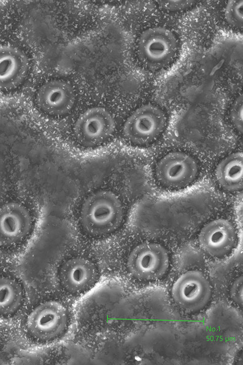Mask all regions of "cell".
Wrapping results in <instances>:
<instances>
[{
  "label": "cell",
  "mask_w": 243,
  "mask_h": 365,
  "mask_svg": "<svg viewBox=\"0 0 243 365\" xmlns=\"http://www.w3.org/2000/svg\"><path fill=\"white\" fill-rule=\"evenodd\" d=\"M124 207L113 192L103 190L89 196L81 207L80 220L89 235L99 237L115 232L122 225Z\"/></svg>",
  "instance_id": "1"
},
{
  "label": "cell",
  "mask_w": 243,
  "mask_h": 365,
  "mask_svg": "<svg viewBox=\"0 0 243 365\" xmlns=\"http://www.w3.org/2000/svg\"><path fill=\"white\" fill-rule=\"evenodd\" d=\"M178 50L177 39L173 31L161 26L145 30L137 45V56L147 68L154 71L169 66L175 59Z\"/></svg>",
  "instance_id": "2"
},
{
  "label": "cell",
  "mask_w": 243,
  "mask_h": 365,
  "mask_svg": "<svg viewBox=\"0 0 243 365\" xmlns=\"http://www.w3.org/2000/svg\"><path fill=\"white\" fill-rule=\"evenodd\" d=\"M69 322L66 307L56 300L37 305L27 317L25 327L28 334L40 341L53 340L63 334Z\"/></svg>",
  "instance_id": "3"
},
{
  "label": "cell",
  "mask_w": 243,
  "mask_h": 365,
  "mask_svg": "<svg viewBox=\"0 0 243 365\" xmlns=\"http://www.w3.org/2000/svg\"><path fill=\"white\" fill-rule=\"evenodd\" d=\"M167 117L160 108L152 104L141 106L126 120L123 128L124 138L139 146L155 141L164 131Z\"/></svg>",
  "instance_id": "4"
},
{
  "label": "cell",
  "mask_w": 243,
  "mask_h": 365,
  "mask_svg": "<svg viewBox=\"0 0 243 365\" xmlns=\"http://www.w3.org/2000/svg\"><path fill=\"white\" fill-rule=\"evenodd\" d=\"M170 265L169 253L160 244L144 242L136 246L129 253L127 268L134 278L150 281L161 279Z\"/></svg>",
  "instance_id": "5"
},
{
  "label": "cell",
  "mask_w": 243,
  "mask_h": 365,
  "mask_svg": "<svg viewBox=\"0 0 243 365\" xmlns=\"http://www.w3.org/2000/svg\"><path fill=\"white\" fill-rule=\"evenodd\" d=\"M174 304L189 313L199 312L209 304L212 288L205 275L198 270L187 271L175 280L171 291Z\"/></svg>",
  "instance_id": "6"
},
{
  "label": "cell",
  "mask_w": 243,
  "mask_h": 365,
  "mask_svg": "<svg viewBox=\"0 0 243 365\" xmlns=\"http://www.w3.org/2000/svg\"><path fill=\"white\" fill-rule=\"evenodd\" d=\"M115 128V121L111 114L103 107L95 106L78 117L73 125V134L80 145L91 148L109 139Z\"/></svg>",
  "instance_id": "7"
},
{
  "label": "cell",
  "mask_w": 243,
  "mask_h": 365,
  "mask_svg": "<svg viewBox=\"0 0 243 365\" xmlns=\"http://www.w3.org/2000/svg\"><path fill=\"white\" fill-rule=\"evenodd\" d=\"M198 173L196 161L190 155L180 151L171 152L156 164L155 176L162 186L179 189L192 183Z\"/></svg>",
  "instance_id": "8"
},
{
  "label": "cell",
  "mask_w": 243,
  "mask_h": 365,
  "mask_svg": "<svg viewBox=\"0 0 243 365\" xmlns=\"http://www.w3.org/2000/svg\"><path fill=\"white\" fill-rule=\"evenodd\" d=\"M32 218L22 204L10 202L0 206V246L9 247L23 241L29 234Z\"/></svg>",
  "instance_id": "9"
},
{
  "label": "cell",
  "mask_w": 243,
  "mask_h": 365,
  "mask_svg": "<svg viewBox=\"0 0 243 365\" xmlns=\"http://www.w3.org/2000/svg\"><path fill=\"white\" fill-rule=\"evenodd\" d=\"M237 234L233 225L227 220L217 218L205 225L198 237L199 246L212 257L228 254L235 246Z\"/></svg>",
  "instance_id": "10"
},
{
  "label": "cell",
  "mask_w": 243,
  "mask_h": 365,
  "mask_svg": "<svg viewBox=\"0 0 243 365\" xmlns=\"http://www.w3.org/2000/svg\"><path fill=\"white\" fill-rule=\"evenodd\" d=\"M75 93L68 82L53 80L44 83L37 90L35 102L44 113L54 116L68 114L74 106Z\"/></svg>",
  "instance_id": "11"
},
{
  "label": "cell",
  "mask_w": 243,
  "mask_h": 365,
  "mask_svg": "<svg viewBox=\"0 0 243 365\" xmlns=\"http://www.w3.org/2000/svg\"><path fill=\"white\" fill-rule=\"evenodd\" d=\"M98 271L95 264L86 258L76 257L65 261L61 266L59 280L68 293L77 295L86 291L95 283Z\"/></svg>",
  "instance_id": "12"
},
{
  "label": "cell",
  "mask_w": 243,
  "mask_h": 365,
  "mask_svg": "<svg viewBox=\"0 0 243 365\" xmlns=\"http://www.w3.org/2000/svg\"><path fill=\"white\" fill-rule=\"evenodd\" d=\"M29 69L26 55L10 45H0V91L14 89L26 78Z\"/></svg>",
  "instance_id": "13"
},
{
  "label": "cell",
  "mask_w": 243,
  "mask_h": 365,
  "mask_svg": "<svg viewBox=\"0 0 243 365\" xmlns=\"http://www.w3.org/2000/svg\"><path fill=\"white\" fill-rule=\"evenodd\" d=\"M242 154L236 152L224 158L217 164L215 177L219 186L228 192H235L242 188Z\"/></svg>",
  "instance_id": "14"
},
{
  "label": "cell",
  "mask_w": 243,
  "mask_h": 365,
  "mask_svg": "<svg viewBox=\"0 0 243 365\" xmlns=\"http://www.w3.org/2000/svg\"><path fill=\"white\" fill-rule=\"evenodd\" d=\"M23 299V289L19 283L11 277L0 276V316L15 313Z\"/></svg>",
  "instance_id": "15"
},
{
  "label": "cell",
  "mask_w": 243,
  "mask_h": 365,
  "mask_svg": "<svg viewBox=\"0 0 243 365\" xmlns=\"http://www.w3.org/2000/svg\"><path fill=\"white\" fill-rule=\"evenodd\" d=\"M242 0H233L227 2L224 10V16L228 25L234 28H242Z\"/></svg>",
  "instance_id": "16"
},
{
  "label": "cell",
  "mask_w": 243,
  "mask_h": 365,
  "mask_svg": "<svg viewBox=\"0 0 243 365\" xmlns=\"http://www.w3.org/2000/svg\"><path fill=\"white\" fill-rule=\"evenodd\" d=\"M242 97L240 95L235 100L230 111L231 123L240 133H242Z\"/></svg>",
  "instance_id": "17"
},
{
  "label": "cell",
  "mask_w": 243,
  "mask_h": 365,
  "mask_svg": "<svg viewBox=\"0 0 243 365\" xmlns=\"http://www.w3.org/2000/svg\"><path fill=\"white\" fill-rule=\"evenodd\" d=\"M159 6L169 12H179L191 7L194 1H162L157 2Z\"/></svg>",
  "instance_id": "18"
},
{
  "label": "cell",
  "mask_w": 243,
  "mask_h": 365,
  "mask_svg": "<svg viewBox=\"0 0 243 365\" xmlns=\"http://www.w3.org/2000/svg\"><path fill=\"white\" fill-rule=\"evenodd\" d=\"M230 296L236 304L242 305V277L237 278L232 283L230 289Z\"/></svg>",
  "instance_id": "19"
}]
</instances>
